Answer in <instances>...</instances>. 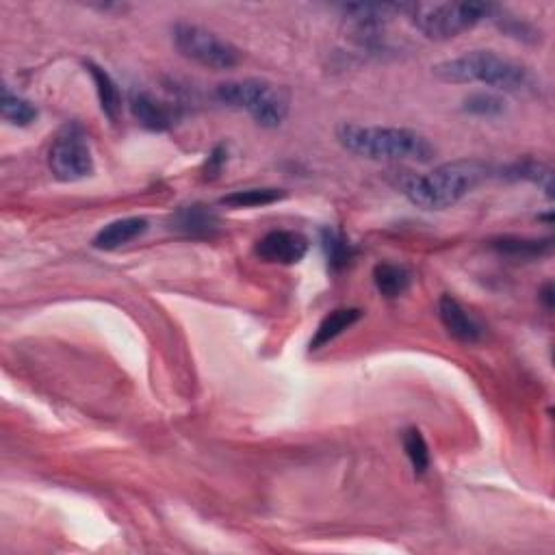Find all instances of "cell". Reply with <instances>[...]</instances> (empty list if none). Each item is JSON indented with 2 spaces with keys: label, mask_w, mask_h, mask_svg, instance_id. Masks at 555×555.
Masks as SVG:
<instances>
[{
  "label": "cell",
  "mask_w": 555,
  "mask_h": 555,
  "mask_svg": "<svg viewBox=\"0 0 555 555\" xmlns=\"http://www.w3.org/2000/svg\"><path fill=\"white\" fill-rule=\"evenodd\" d=\"M493 248L501 256L521 258V261H534L551 254L553 239H525V237H499L490 241Z\"/></svg>",
  "instance_id": "cell-17"
},
{
  "label": "cell",
  "mask_w": 555,
  "mask_h": 555,
  "mask_svg": "<svg viewBox=\"0 0 555 555\" xmlns=\"http://www.w3.org/2000/svg\"><path fill=\"white\" fill-rule=\"evenodd\" d=\"M285 196H287L285 191L274 187L241 189V191L228 193V196H224L219 202H222V206H228V209H258V206L280 202Z\"/></svg>",
  "instance_id": "cell-19"
},
{
  "label": "cell",
  "mask_w": 555,
  "mask_h": 555,
  "mask_svg": "<svg viewBox=\"0 0 555 555\" xmlns=\"http://www.w3.org/2000/svg\"><path fill=\"white\" fill-rule=\"evenodd\" d=\"M172 42L176 50L185 59L198 63L202 68L215 72L232 70L239 66L241 53L239 48L222 40L217 33L198 27L191 22H176L172 27Z\"/></svg>",
  "instance_id": "cell-6"
},
{
  "label": "cell",
  "mask_w": 555,
  "mask_h": 555,
  "mask_svg": "<svg viewBox=\"0 0 555 555\" xmlns=\"http://www.w3.org/2000/svg\"><path fill=\"white\" fill-rule=\"evenodd\" d=\"M83 66H85L87 74L92 76V81L96 85V96H98L102 113H105L109 120L115 122L122 109V96H120L118 83L111 79V74L105 68H100L94 61H83Z\"/></svg>",
  "instance_id": "cell-14"
},
{
  "label": "cell",
  "mask_w": 555,
  "mask_h": 555,
  "mask_svg": "<svg viewBox=\"0 0 555 555\" xmlns=\"http://www.w3.org/2000/svg\"><path fill=\"white\" fill-rule=\"evenodd\" d=\"M128 105H131L135 120L154 133L170 131L180 118L176 105L152 96L150 92H133L131 98H128Z\"/></svg>",
  "instance_id": "cell-9"
},
{
  "label": "cell",
  "mask_w": 555,
  "mask_h": 555,
  "mask_svg": "<svg viewBox=\"0 0 555 555\" xmlns=\"http://www.w3.org/2000/svg\"><path fill=\"white\" fill-rule=\"evenodd\" d=\"M495 178L510 180V183H532L553 198V170L542 161L536 159H523L514 161L501 170H495Z\"/></svg>",
  "instance_id": "cell-13"
},
{
  "label": "cell",
  "mask_w": 555,
  "mask_h": 555,
  "mask_svg": "<svg viewBox=\"0 0 555 555\" xmlns=\"http://www.w3.org/2000/svg\"><path fill=\"white\" fill-rule=\"evenodd\" d=\"M360 317H363V311H360V308H337V311L326 315L319 328L315 330V337L311 339V352H317L321 347H326L328 343L341 337V334L347 328H352Z\"/></svg>",
  "instance_id": "cell-16"
},
{
  "label": "cell",
  "mask_w": 555,
  "mask_h": 555,
  "mask_svg": "<svg viewBox=\"0 0 555 555\" xmlns=\"http://www.w3.org/2000/svg\"><path fill=\"white\" fill-rule=\"evenodd\" d=\"M490 178H495V167L477 159H460L438 165L428 174L397 172L395 187L419 209L443 211Z\"/></svg>",
  "instance_id": "cell-1"
},
{
  "label": "cell",
  "mask_w": 555,
  "mask_h": 555,
  "mask_svg": "<svg viewBox=\"0 0 555 555\" xmlns=\"http://www.w3.org/2000/svg\"><path fill=\"white\" fill-rule=\"evenodd\" d=\"M438 317H441L445 330L451 337L462 341V343H477L482 339V326L469 315L467 308H464L456 298L451 295H443L438 300Z\"/></svg>",
  "instance_id": "cell-11"
},
{
  "label": "cell",
  "mask_w": 555,
  "mask_h": 555,
  "mask_svg": "<svg viewBox=\"0 0 555 555\" xmlns=\"http://www.w3.org/2000/svg\"><path fill=\"white\" fill-rule=\"evenodd\" d=\"M226 161H228V146L217 144L204 161V178H217L219 172H222V167L226 165Z\"/></svg>",
  "instance_id": "cell-24"
},
{
  "label": "cell",
  "mask_w": 555,
  "mask_h": 555,
  "mask_svg": "<svg viewBox=\"0 0 555 555\" xmlns=\"http://www.w3.org/2000/svg\"><path fill=\"white\" fill-rule=\"evenodd\" d=\"M402 443H404V451L412 464V469H415L417 475H423L430 469V449H428V443H425L423 434L415 428H410L404 432Z\"/></svg>",
  "instance_id": "cell-23"
},
{
  "label": "cell",
  "mask_w": 555,
  "mask_h": 555,
  "mask_svg": "<svg viewBox=\"0 0 555 555\" xmlns=\"http://www.w3.org/2000/svg\"><path fill=\"white\" fill-rule=\"evenodd\" d=\"M48 167L61 183H76L94 174V157L81 124L68 122L59 128L48 150Z\"/></svg>",
  "instance_id": "cell-7"
},
{
  "label": "cell",
  "mask_w": 555,
  "mask_h": 555,
  "mask_svg": "<svg viewBox=\"0 0 555 555\" xmlns=\"http://www.w3.org/2000/svg\"><path fill=\"white\" fill-rule=\"evenodd\" d=\"M217 100L232 109H241L263 128H278L289 115V94L285 89L261 79L219 83Z\"/></svg>",
  "instance_id": "cell-5"
},
{
  "label": "cell",
  "mask_w": 555,
  "mask_h": 555,
  "mask_svg": "<svg viewBox=\"0 0 555 555\" xmlns=\"http://www.w3.org/2000/svg\"><path fill=\"white\" fill-rule=\"evenodd\" d=\"M0 113H3V120L14 124V126H31L40 111L33 105L31 100L22 98L14 92H9V87H3V98H0Z\"/></svg>",
  "instance_id": "cell-21"
},
{
  "label": "cell",
  "mask_w": 555,
  "mask_h": 555,
  "mask_svg": "<svg viewBox=\"0 0 555 555\" xmlns=\"http://www.w3.org/2000/svg\"><path fill=\"white\" fill-rule=\"evenodd\" d=\"M462 111L477 118H499L506 113V100L490 92H475L462 100Z\"/></svg>",
  "instance_id": "cell-22"
},
{
  "label": "cell",
  "mask_w": 555,
  "mask_h": 555,
  "mask_svg": "<svg viewBox=\"0 0 555 555\" xmlns=\"http://www.w3.org/2000/svg\"><path fill=\"white\" fill-rule=\"evenodd\" d=\"M373 282H376V289L380 291V295H384L386 300H395L410 289L412 276H410V271L402 265L380 263V265H376V269H373Z\"/></svg>",
  "instance_id": "cell-18"
},
{
  "label": "cell",
  "mask_w": 555,
  "mask_h": 555,
  "mask_svg": "<svg viewBox=\"0 0 555 555\" xmlns=\"http://www.w3.org/2000/svg\"><path fill=\"white\" fill-rule=\"evenodd\" d=\"M341 16L356 24L360 31L380 29L382 24L391 22L393 18L408 14V3H347L337 5Z\"/></svg>",
  "instance_id": "cell-10"
},
{
  "label": "cell",
  "mask_w": 555,
  "mask_h": 555,
  "mask_svg": "<svg viewBox=\"0 0 555 555\" xmlns=\"http://www.w3.org/2000/svg\"><path fill=\"white\" fill-rule=\"evenodd\" d=\"M321 248H324V252H326V261H328L330 271L345 269L356 256L354 245L347 241L341 232L332 230V228H326L324 232H321Z\"/></svg>",
  "instance_id": "cell-20"
},
{
  "label": "cell",
  "mask_w": 555,
  "mask_h": 555,
  "mask_svg": "<svg viewBox=\"0 0 555 555\" xmlns=\"http://www.w3.org/2000/svg\"><path fill=\"white\" fill-rule=\"evenodd\" d=\"M146 230H148V219H144V217L115 219V222L107 224L105 228L96 232L92 245L96 250L111 252V250L122 248V245H126V243L139 239L141 235H146Z\"/></svg>",
  "instance_id": "cell-12"
},
{
  "label": "cell",
  "mask_w": 555,
  "mask_h": 555,
  "mask_svg": "<svg viewBox=\"0 0 555 555\" xmlns=\"http://www.w3.org/2000/svg\"><path fill=\"white\" fill-rule=\"evenodd\" d=\"M217 224L215 213L200 204L185 206L172 217V228L185 232L189 237H211L213 230H217Z\"/></svg>",
  "instance_id": "cell-15"
},
{
  "label": "cell",
  "mask_w": 555,
  "mask_h": 555,
  "mask_svg": "<svg viewBox=\"0 0 555 555\" xmlns=\"http://www.w3.org/2000/svg\"><path fill=\"white\" fill-rule=\"evenodd\" d=\"M497 11L499 5L493 3H410L406 18L428 40L447 42L484 20H493Z\"/></svg>",
  "instance_id": "cell-4"
},
{
  "label": "cell",
  "mask_w": 555,
  "mask_h": 555,
  "mask_svg": "<svg viewBox=\"0 0 555 555\" xmlns=\"http://www.w3.org/2000/svg\"><path fill=\"white\" fill-rule=\"evenodd\" d=\"M308 239L295 230H271L256 241V256L274 265H298L308 254Z\"/></svg>",
  "instance_id": "cell-8"
},
{
  "label": "cell",
  "mask_w": 555,
  "mask_h": 555,
  "mask_svg": "<svg viewBox=\"0 0 555 555\" xmlns=\"http://www.w3.org/2000/svg\"><path fill=\"white\" fill-rule=\"evenodd\" d=\"M538 298H540L542 304H545L547 311H551V308H553V285H551V282H547V285L540 289Z\"/></svg>",
  "instance_id": "cell-25"
},
{
  "label": "cell",
  "mask_w": 555,
  "mask_h": 555,
  "mask_svg": "<svg viewBox=\"0 0 555 555\" xmlns=\"http://www.w3.org/2000/svg\"><path fill=\"white\" fill-rule=\"evenodd\" d=\"M436 79L454 85L480 83L499 92H523L532 85V74L519 61L497 55L495 50H469L432 68Z\"/></svg>",
  "instance_id": "cell-3"
},
{
  "label": "cell",
  "mask_w": 555,
  "mask_h": 555,
  "mask_svg": "<svg viewBox=\"0 0 555 555\" xmlns=\"http://www.w3.org/2000/svg\"><path fill=\"white\" fill-rule=\"evenodd\" d=\"M337 141L347 150L369 161L430 163L436 157L432 141L415 128L363 126L343 122L337 126Z\"/></svg>",
  "instance_id": "cell-2"
}]
</instances>
